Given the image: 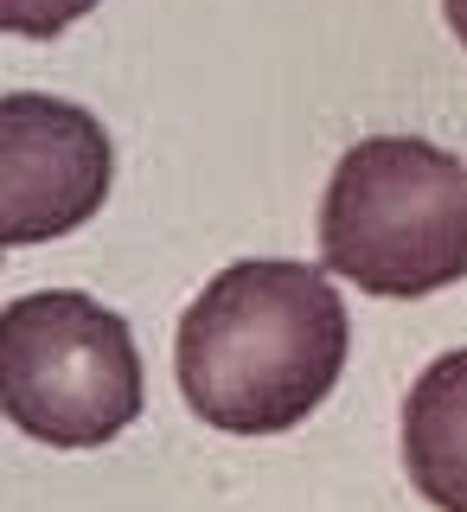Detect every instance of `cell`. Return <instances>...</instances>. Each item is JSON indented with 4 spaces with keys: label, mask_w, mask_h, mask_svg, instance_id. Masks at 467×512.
<instances>
[{
    "label": "cell",
    "mask_w": 467,
    "mask_h": 512,
    "mask_svg": "<svg viewBox=\"0 0 467 512\" xmlns=\"http://www.w3.org/2000/svg\"><path fill=\"white\" fill-rule=\"evenodd\" d=\"M346 301L333 269L250 256L192 295L173 333V378L199 423L282 436L308 423L346 372Z\"/></svg>",
    "instance_id": "obj_1"
},
{
    "label": "cell",
    "mask_w": 467,
    "mask_h": 512,
    "mask_svg": "<svg viewBox=\"0 0 467 512\" xmlns=\"http://www.w3.org/2000/svg\"><path fill=\"white\" fill-rule=\"evenodd\" d=\"M320 263L378 301L467 282V160L423 135H365L320 199Z\"/></svg>",
    "instance_id": "obj_2"
},
{
    "label": "cell",
    "mask_w": 467,
    "mask_h": 512,
    "mask_svg": "<svg viewBox=\"0 0 467 512\" xmlns=\"http://www.w3.org/2000/svg\"><path fill=\"white\" fill-rule=\"evenodd\" d=\"M0 410L45 448H103L141 416V352L116 308L32 288L0 314Z\"/></svg>",
    "instance_id": "obj_3"
},
{
    "label": "cell",
    "mask_w": 467,
    "mask_h": 512,
    "mask_svg": "<svg viewBox=\"0 0 467 512\" xmlns=\"http://www.w3.org/2000/svg\"><path fill=\"white\" fill-rule=\"evenodd\" d=\"M116 180L109 128L45 90L0 96V244H52L103 212Z\"/></svg>",
    "instance_id": "obj_4"
},
{
    "label": "cell",
    "mask_w": 467,
    "mask_h": 512,
    "mask_svg": "<svg viewBox=\"0 0 467 512\" xmlns=\"http://www.w3.org/2000/svg\"><path fill=\"white\" fill-rule=\"evenodd\" d=\"M404 468L436 512H467V346L442 352L404 397Z\"/></svg>",
    "instance_id": "obj_5"
},
{
    "label": "cell",
    "mask_w": 467,
    "mask_h": 512,
    "mask_svg": "<svg viewBox=\"0 0 467 512\" xmlns=\"http://www.w3.org/2000/svg\"><path fill=\"white\" fill-rule=\"evenodd\" d=\"M96 0H0V26L13 39H58L64 26H77Z\"/></svg>",
    "instance_id": "obj_6"
},
{
    "label": "cell",
    "mask_w": 467,
    "mask_h": 512,
    "mask_svg": "<svg viewBox=\"0 0 467 512\" xmlns=\"http://www.w3.org/2000/svg\"><path fill=\"white\" fill-rule=\"evenodd\" d=\"M442 20H448V32L467 45V0H442Z\"/></svg>",
    "instance_id": "obj_7"
}]
</instances>
